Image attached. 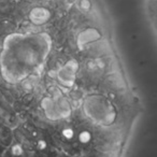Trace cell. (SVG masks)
I'll return each mask as SVG.
<instances>
[{
  "label": "cell",
  "instance_id": "6da1fadb",
  "mask_svg": "<svg viewBox=\"0 0 157 157\" xmlns=\"http://www.w3.org/2000/svg\"><path fill=\"white\" fill-rule=\"evenodd\" d=\"M13 143V133L9 126L0 124V144L1 146L9 147Z\"/></svg>",
  "mask_w": 157,
  "mask_h": 157
},
{
  "label": "cell",
  "instance_id": "7a4b0ae2",
  "mask_svg": "<svg viewBox=\"0 0 157 157\" xmlns=\"http://www.w3.org/2000/svg\"><path fill=\"white\" fill-rule=\"evenodd\" d=\"M0 120L2 121L3 123H6L5 125H12L14 123V118L5 108L0 107Z\"/></svg>",
  "mask_w": 157,
  "mask_h": 157
},
{
  "label": "cell",
  "instance_id": "3957f363",
  "mask_svg": "<svg viewBox=\"0 0 157 157\" xmlns=\"http://www.w3.org/2000/svg\"><path fill=\"white\" fill-rule=\"evenodd\" d=\"M0 157H13V155L11 154L9 150H2L0 153Z\"/></svg>",
  "mask_w": 157,
  "mask_h": 157
},
{
  "label": "cell",
  "instance_id": "277c9868",
  "mask_svg": "<svg viewBox=\"0 0 157 157\" xmlns=\"http://www.w3.org/2000/svg\"><path fill=\"white\" fill-rule=\"evenodd\" d=\"M1 151H2V146H1V144H0V153H1Z\"/></svg>",
  "mask_w": 157,
  "mask_h": 157
}]
</instances>
